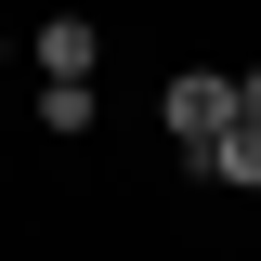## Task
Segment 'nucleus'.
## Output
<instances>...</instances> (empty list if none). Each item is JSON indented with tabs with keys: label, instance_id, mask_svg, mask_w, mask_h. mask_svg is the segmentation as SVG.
<instances>
[{
	"label": "nucleus",
	"instance_id": "1",
	"mask_svg": "<svg viewBox=\"0 0 261 261\" xmlns=\"http://www.w3.org/2000/svg\"><path fill=\"white\" fill-rule=\"evenodd\" d=\"M157 118H170V144H183V170H196V157H209V144L235 130V79H209V65H183Z\"/></svg>",
	"mask_w": 261,
	"mask_h": 261
},
{
	"label": "nucleus",
	"instance_id": "2",
	"mask_svg": "<svg viewBox=\"0 0 261 261\" xmlns=\"http://www.w3.org/2000/svg\"><path fill=\"white\" fill-rule=\"evenodd\" d=\"M92 53H105V27H79V13L39 27V79H92Z\"/></svg>",
	"mask_w": 261,
	"mask_h": 261
},
{
	"label": "nucleus",
	"instance_id": "5",
	"mask_svg": "<svg viewBox=\"0 0 261 261\" xmlns=\"http://www.w3.org/2000/svg\"><path fill=\"white\" fill-rule=\"evenodd\" d=\"M235 118H261V65H248V79H235Z\"/></svg>",
	"mask_w": 261,
	"mask_h": 261
},
{
	"label": "nucleus",
	"instance_id": "4",
	"mask_svg": "<svg viewBox=\"0 0 261 261\" xmlns=\"http://www.w3.org/2000/svg\"><path fill=\"white\" fill-rule=\"evenodd\" d=\"M39 130H92V79H39Z\"/></svg>",
	"mask_w": 261,
	"mask_h": 261
},
{
	"label": "nucleus",
	"instance_id": "3",
	"mask_svg": "<svg viewBox=\"0 0 261 261\" xmlns=\"http://www.w3.org/2000/svg\"><path fill=\"white\" fill-rule=\"evenodd\" d=\"M196 170H209V183H235V196H261V118H235L222 144L196 157Z\"/></svg>",
	"mask_w": 261,
	"mask_h": 261
}]
</instances>
